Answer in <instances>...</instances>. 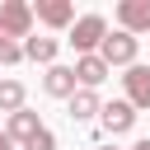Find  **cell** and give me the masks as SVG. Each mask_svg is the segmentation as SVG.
<instances>
[{
	"label": "cell",
	"instance_id": "16",
	"mask_svg": "<svg viewBox=\"0 0 150 150\" xmlns=\"http://www.w3.org/2000/svg\"><path fill=\"white\" fill-rule=\"evenodd\" d=\"M0 150H14V141H9V136H5V131H0Z\"/></svg>",
	"mask_w": 150,
	"mask_h": 150
},
{
	"label": "cell",
	"instance_id": "9",
	"mask_svg": "<svg viewBox=\"0 0 150 150\" xmlns=\"http://www.w3.org/2000/svg\"><path fill=\"white\" fill-rule=\"evenodd\" d=\"M38 131H42V122H38V112H33V108H19V112H9V127H5V136H9V141L28 145Z\"/></svg>",
	"mask_w": 150,
	"mask_h": 150
},
{
	"label": "cell",
	"instance_id": "3",
	"mask_svg": "<svg viewBox=\"0 0 150 150\" xmlns=\"http://www.w3.org/2000/svg\"><path fill=\"white\" fill-rule=\"evenodd\" d=\"M28 33H33V5H28V0H5V5H0V38L19 42V38H28Z\"/></svg>",
	"mask_w": 150,
	"mask_h": 150
},
{
	"label": "cell",
	"instance_id": "5",
	"mask_svg": "<svg viewBox=\"0 0 150 150\" xmlns=\"http://www.w3.org/2000/svg\"><path fill=\"white\" fill-rule=\"evenodd\" d=\"M117 23H122V33H150V0H122L117 5Z\"/></svg>",
	"mask_w": 150,
	"mask_h": 150
},
{
	"label": "cell",
	"instance_id": "10",
	"mask_svg": "<svg viewBox=\"0 0 150 150\" xmlns=\"http://www.w3.org/2000/svg\"><path fill=\"white\" fill-rule=\"evenodd\" d=\"M42 89H47L52 98H70L80 84H75V70H70V66H47V75H42Z\"/></svg>",
	"mask_w": 150,
	"mask_h": 150
},
{
	"label": "cell",
	"instance_id": "12",
	"mask_svg": "<svg viewBox=\"0 0 150 150\" xmlns=\"http://www.w3.org/2000/svg\"><path fill=\"white\" fill-rule=\"evenodd\" d=\"M19 47H23V56L38 61V66H56V38H23Z\"/></svg>",
	"mask_w": 150,
	"mask_h": 150
},
{
	"label": "cell",
	"instance_id": "4",
	"mask_svg": "<svg viewBox=\"0 0 150 150\" xmlns=\"http://www.w3.org/2000/svg\"><path fill=\"white\" fill-rule=\"evenodd\" d=\"M98 117H103V131H108V136H127V131L136 127V108H131L127 98L103 103V108H98Z\"/></svg>",
	"mask_w": 150,
	"mask_h": 150
},
{
	"label": "cell",
	"instance_id": "14",
	"mask_svg": "<svg viewBox=\"0 0 150 150\" xmlns=\"http://www.w3.org/2000/svg\"><path fill=\"white\" fill-rule=\"evenodd\" d=\"M19 61H23V47L9 42V38H0V66H19Z\"/></svg>",
	"mask_w": 150,
	"mask_h": 150
},
{
	"label": "cell",
	"instance_id": "18",
	"mask_svg": "<svg viewBox=\"0 0 150 150\" xmlns=\"http://www.w3.org/2000/svg\"><path fill=\"white\" fill-rule=\"evenodd\" d=\"M103 150H117V145H103Z\"/></svg>",
	"mask_w": 150,
	"mask_h": 150
},
{
	"label": "cell",
	"instance_id": "8",
	"mask_svg": "<svg viewBox=\"0 0 150 150\" xmlns=\"http://www.w3.org/2000/svg\"><path fill=\"white\" fill-rule=\"evenodd\" d=\"M70 70H75V84H80V89H98V84L112 75V70H108L94 52H89V56H75V66H70Z\"/></svg>",
	"mask_w": 150,
	"mask_h": 150
},
{
	"label": "cell",
	"instance_id": "1",
	"mask_svg": "<svg viewBox=\"0 0 150 150\" xmlns=\"http://www.w3.org/2000/svg\"><path fill=\"white\" fill-rule=\"evenodd\" d=\"M103 33H108V19H103V14H80V19L70 23V47H75L80 56H89V52H98Z\"/></svg>",
	"mask_w": 150,
	"mask_h": 150
},
{
	"label": "cell",
	"instance_id": "6",
	"mask_svg": "<svg viewBox=\"0 0 150 150\" xmlns=\"http://www.w3.org/2000/svg\"><path fill=\"white\" fill-rule=\"evenodd\" d=\"M33 19H42L47 28H70L75 23V5L70 0H38L33 5Z\"/></svg>",
	"mask_w": 150,
	"mask_h": 150
},
{
	"label": "cell",
	"instance_id": "11",
	"mask_svg": "<svg viewBox=\"0 0 150 150\" xmlns=\"http://www.w3.org/2000/svg\"><path fill=\"white\" fill-rule=\"evenodd\" d=\"M98 94L94 89H75L70 98H66V112H70V122H89V117H98Z\"/></svg>",
	"mask_w": 150,
	"mask_h": 150
},
{
	"label": "cell",
	"instance_id": "7",
	"mask_svg": "<svg viewBox=\"0 0 150 150\" xmlns=\"http://www.w3.org/2000/svg\"><path fill=\"white\" fill-rule=\"evenodd\" d=\"M122 84H127V103L131 108H150V66H127Z\"/></svg>",
	"mask_w": 150,
	"mask_h": 150
},
{
	"label": "cell",
	"instance_id": "2",
	"mask_svg": "<svg viewBox=\"0 0 150 150\" xmlns=\"http://www.w3.org/2000/svg\"><path fill=\"white\" fill-rule=\"evenodd\" d=\"M94 56H98L108 70H112V66H136V38L122 33V28H117V33H103V42H98Z\"/></svg>",
	"mask_w": 150,
	"mask_h": 150
},
{
	"label": "cell",
	"instance_id": "15",
	"mask_svg": "<svg viewBox=\"0 0 150 150\" xmlns=\"http://www.w3.org/2000/svg\"><path fill=\"white\" fill-rule=\"evenodd\" d=\"M23 150H56V136H52V131L42 127V131H38V136H33V141H28Z\"/></svg>",
	"mask_w": 150,
	"mask_h": 150
},
{
	"label": "cell",
	"instance_id": "13",
	"mask_svg": "<svg viewBox=\"0 0 150 150\" xmlns=\"http://www.w3.org/2000/svg\"><path fill=\"white\" fill-rule=\"evenodd\" d=\"M23 108V84L19 80H0V112H19Z\"/></svg>",
	"mask_w": 150,
	"mask_h": 150
},
{
	"label": "cell",
	"instance_id": "17",
	"mask_svg": "<svg viewBox=\"0 0 150 150\" xmlns=\"http://www.w3.org/2000/svg\"><path fill=\"white\" fill-rule=\"evenodd\" d=\"M131 150H150V136H141V141H136V145H131Z\"/></svg>",
	"mask_w": 150,
	"mask_h": 150
}]
</instances>
